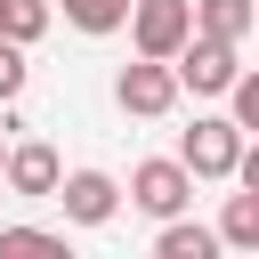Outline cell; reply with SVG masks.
<instances>
[{
	"label": "cell",
	"instance_id": "6da1fadb",
	"mask_svg": "<svg viewBox=\"0 0 259 259\" xmlns=\"http://www.w3.org/2000/svg\"><path fill=\"white\" fill-rule=\"evenodd\" d=\"M170 73H178V89H194V97H227V81L243 73V49H235V40H210V32H186L178 57H170Z\"/></svg>",
	"mask_w": 259,
	"mask_h": 259
},
{
	"label": "cell",
	"instance_id": "7a4b0ae2",
	"mask_svg": "<svg viewBox=\"0 0 259 259\" xmlns=\"http://www.w3.org/2000/svg\"><path fill=\"white\" fill-rule=\"evenodd\" d=\"M178 162H186L194 178H235V162H243V130H235L227 113H194V130L178 138Z\"/></svg>",
	"mask_w": 259,
	"mask_h": 259
},
{
	"label": "cell",
	"instance_id": "3957f363",
	"mask_svg": "<svg viewBox=\"0 0 259 259\" xmlns=\"http://www.w3.org/2000/svg\"><path fill=\"white\" fill-rule=\"evenodd\" d=\"M113 105H121V113H138V121H162V113L178 105V73H170V57H138V65H121Z\"/></svg>",
	"mask_w": 259,
	"mask_h": 259
},
{
	"label": "cell",
	"instance_id": "277c9868",
	"mask_svg": "<svg viewBox=\"0 0 259 259\" xmlns=\"http://www.w3.org/2000/svg\"><path fill=\"white\" fill-rule=\"evenodd\" d=\"M130 202H138L146 219H178V210L194 202V170H186L178 154H162V162H138V170H130Z\"/></svg>",
	"mask_w": 259,
	"mask_h": 259
},
{
	"label": "cell",
	"instance_id": "5b68a950",
	"mask_svg": "<svg viewBox=\"0 0 259 259\" xmlns=\"http://www.w3.org/2000/svg\"><path fill=\"white\" fill-rule=\"evenodd\" d=\"M130 49L138 57H178V40L194 32V8L186 0H130Z\"/></svg>",
	"mask_w": 259,
	"mask_h": 259
},
{
	"label": "cell",
	"instance_id": "8992f818",
	"mask_svg": "<svg viewBox=\"0 0 259 259\" xmlns=\"http://www.w3.org/2000/svg\"><path fill=\"white\" fill-rule=\"evenodd\" d=\"M49 202H65V219H73V227H105V219L121 210V186H113L105 170H57Z\"/></svg>",
	"mask_w": 259,
	"mask_h": 259
},
{
	"label": "cell",
	"instance_id": "52a82bcc",
	"mask_svg": "<svg viewBox=\"0 0 259 259\" xmlns=\"http://www.w3.org/2000/svg\"><path fill=\"white\" fill-rule=\"evenodd\" d=\"M57 146H40V138H24V146H8L0 154V178L16 186V194H32V202H49V186H57Z\"/></svg>",
	"mask_w": 259,
	"mask_h": 259
},
{
	"label": "cell",
	"instance_id": "ba28073f",
	"mask_svg": "<svg viewBox=\"0 0 259 259\" xmlns=\"http://www.w3.org/2000/svg\"><path fill=\"white\" fill-rule=\"evenodd\" d=\"M154 259H219V227H202V219H162V235H154Z\"/></svg>",
	"mask_w": 259,
	"mask_h": 259
},
{
	"label": "cell",
	"instance_id": "9c48e42d",
	"mask_svg": "<svg viewBox=\"0 0 259 259\" xmlns=\"http://www.w3.org/2000/svg\"><path fill=\"white\" fill-rule=\"evenodd\" d=\"M186 8H194V32L235 40V49H243V40H251V24H259V8H251V0H186Z\"/></svg>",
	"mask_w": 259,
	"mask_h": 259
},
{
	"label": "cell",
	"instance_id": "30bf717a",
	"mask_svg": "<svg viewBox=\"0 0 259 259\" xmlns=\"http://www.w3.org/2000/svg\"><path fill=\"white\" fill-rule=\"evenodd\" d=\"M219 243H235V251H259V186L227 194V210H219Z\"/></svg>",
	"mask_w": 259,
	"mask_h": 259
},
{
	"label": "cell",
	"instance_id": "8fae6325",
	"mask_svg": "<svg viewBox=\"0 0 259 259\" xmlns=\"http://www.w3.org/2000/svg\"><path fill=\"white\" fill-rule=\"evenodd\" d=\"M49 0H0V40H16V49H32L40 32H49Z\"/></svg>",
	"mask_w": 259,
	"mask_h": 259
},
{
	"label": "cell",
	"instance_id": "7c38bea8",
	"mask_svg": "<svg viewBox=\"0 0 259 259\" xmlns=\"http://www.w3.org/2000/svg\"><path fill=\"white\" fill-rule=\"evenodd\" d=\"M49 8H65L73 32H121V16H130V0H49Z\"/></svg>",
	"mask_w": 259,
	"mask_h": 259
},
{
	"label": "cell",
	"instance_id": "4fadbf2b",
	"mask_svg": "<svg viewBox=\"0 0 259 259\" xmlns=\"http://www.w3.org/2000/svg\"><path fill=\"white\" fill-rule=\"evenodd\" d=\"M0 251H65V235H49V227H0Z\"/></svg>",
	"mask_w": 259,
	"mask_h": 259
},
{
	"label": "cell",
	"instance_id": "5bb4252c",
	"mask_svg": "<svg viewBox=\"0 0 259 259\" xmlns=\"http://www.w3.org/2000/svg\"><path fill=\"white\" fill-rule=\"evenodd\" d=\"M24 73H32V65H24V49H16V40H0V105H16Z\"/></svg>",
	"mask_w": 259,
	"mask_h": 259
},
{
	"label": "cell",
	"instance_id": "9a60e30c",
	"mask_svg": "<svg viewBox=\"0 0 259 259\" xmlns=\"http://www.w3.org/2000/svg\"><path fill=\"white\" fill-rule=\"evenodd\" d=\"M0 154H8V146H0Z\"/></svg>",
	"mask_w": 259,
	"mask_h": 259
}]
</instances>
